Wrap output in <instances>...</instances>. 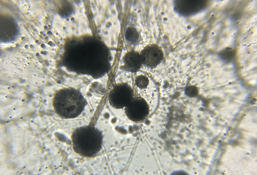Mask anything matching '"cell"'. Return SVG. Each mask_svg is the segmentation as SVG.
<instances>
[{
	"instance_id": "7",
	"label": "cell",
	"mask_w": 257,
	"mask_h": 175,
	"mask_svg": "<svg viewBox=\"0 0 257 175\" xmlns=\"http://www.w3.org/2000/svg\"><path fill=\"white\" fill-rule=\"evenodd\" d=\"M125 35V38L128 41L133 43L136 42L139 37L138 33L136 29L131 26L127 28Z\"/></svg>"
},
{
	"instance_id": "4",
	"label": "cell",
	"mask_w": 257,
	"mask_h": 175,
	"mask_svg": "<svg viewBox=\"0 0 257 175\" xmlns=\"http://www.w3.org/2000/svg\"><path fill=\"white\" fill-rule=\"evenodd\" d=\"M125 112L128 118L135 122L142 121L148 116L149 106L145 100L138 97L133 98L125 108Z\"/></svg>"
},
{
	"instance_id": "6",
	"label": "cell",
	"mask_w": 257,
	"mask_h": 175,
	"mask_svg": "<svg viewBox=\"0 0 257 175\" xmlns=\"http://www.w3.org/2000/svg\"><path fill=\"white\" fill-rule=\"evenodd\" d=\"M123 61V68L133 72H137L143 64L140 54L134 51L127 52L124 56Z\"/></svg>"
},
{
	"instance_id": "1",
	"label": "cell",
	"mask_w": 257,
	"mask_h": 175,
	"mask_svg": "<svg viewBox=\"0 0 257 175\" xmlns=\"http://www.w3.org/2000/svg\"><path fill=\"white\" fill-rule=\"evenodd\" d=\"M72 138L74 151L83 156H95L102 147V133L93 126H87L77 128L73 133Z\"/></svg>"
},
{
	"instance_id": "5",
	"label": "cell",
	"mask_w": 257,
	"mask_h": 175,
	"mask_svg": "<svg viewBox=\"0 0 257 175\" xmlns=\"http://www.w3.org/2000/svg\"><path fill=\"white\" fill-rule=\"evenodd\" d=\"M140 54L143 64L151 68H156L164 58V53L161 48L155 44L146 46Z\"/></svg>"
},
{
	"instance_id": "8",
	"label": "cell",
	"mask_w": 257,
	"mask_h": 175,
	"mask_svg": "<svg viewBox=\"0 0 257 175\" xmlns=\"http://www.w3.org/2000/svg\"><path fill=\"white\" fill-rule=\"evenodd\" d=\"M135 82L137 86L141 89L146 88L149 84L148 78L146 76L143 75H140L137 76Z\"/></svg>"
},
{
	"instance_id": "9",
	"label": "cell",
	"mask_w": 257,
	"mask_h": 175,
	"mask_svg": "<svg viewBox=\"0 0 257 175\" xmlns=\"http://www.w3.org/2000/svg\"><path fill=\"white\" fill-rule=\"evenodd\" d=\"M221 56L222 60L226 62H230L234 56V53L232 50L227 49L222 51L221 54Z\"/></svg>"
},
{
	"instance_id": "3",
	"label": "cell",
	"mask_w": 257,
	"mask_h": 175,
	"mask_svg": "<svg viewBox=\"0 0 257 175\" xmlns=\"http://www.w3.org/2000/svg\"><path fill=\"white\" fill-rule=\"evenodd\" d=\"M132 88L125 83L117 84L113 88L110 94V104L115 108H126L133 98Z\"/></svg>"
},
{
	"instance_id": "10",
	"label": "cell",
	"mask_w": 257,
	"mask_h": 175,
	"mask_svg": "<svg viewBox=\"0 0 257 175\" xmlns=\"http://www.w3.org/2000/svg\"><path fill=\"white\" fill-rule=\"evenodd\" d=\"M185 92L186 94L188 96L194 97L198 94V89L194 86H188L186 88Z\"/></svg>"
},
{
	"instance_id": "11",
	"label": "cell",
	"mask_w": 257,
	"mask_h": 175,
	"mask_svg": "<svg viewBox=\"0 0 257 175\" xmlns=\"http://www.w3.org/2000/svg\"><path fill=\"white\" fill-rule=\"evenodd\" d=\"M61 68L62 70L68 74L73 76L75 75L76 74V73L75 72L69 71L67 70V68L65 66H61Z\"/></svg>"
},
{
	"instance_id": "2",
	"label": "cell",
	"mask_w": 257,
	"mask_h": 175,
	"mask_svg": "<svg viewBox=\"0 0 257 175\" xmlns=\"http://www.w3.org/2000/svg\"><path fill=\"white\" fill-rule=\"evenodd\" d=\"M87 100L81 94L69 91L56 94L52 100L55 112L65 118H72L80 116L87 105Z\"/></svg>"
}]
</instances>
